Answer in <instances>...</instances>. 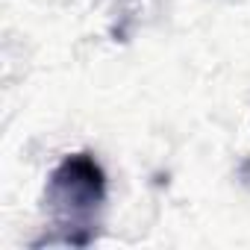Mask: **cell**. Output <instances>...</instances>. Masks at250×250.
Returning a JSON list of instances; mask_svg holds the SVG:
<instances>
[{
  "label": "cell",
  "mask_w": 250,
  "mask_h": 250,
  "mask_svg": "<svg viewBox=\"0 0 250 250\" xmlns=\"http://www.w3.org/2000/svg\"><path fill=\"white\" fill-rule=\"evenodd\" d=\"M103 206H106V171L88 150L68 153L50 171L44 186V209L53 235L33 241V247L42 244L88 247L97 238Z\"/></svg>",
  "instance_id": "obj_1"
}]
</instances>
